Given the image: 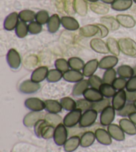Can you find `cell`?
Listing matches in <instances>:
<instances>
[{
  "mask_svg": "<svg viewBox=\"0 0 136 152\" xmlns=\"http://www.w3.org/2000/svg\"><path fill=\"white\" fill-rule=\"evenodd\" d=\"M87 1H90V2H91V3H94V2L98 1L99 0H87Z\"/></svg>",
  "mask_w": 136,
  "mask_h": 152,
  "instance_id": "obj_57",
  "label": "cell"
},
{
  "mask_svg": "<svg viewBox=\"0 0 136 152\" xmlns=\"http://www.w3.org/2000/svg\"><path fill=\"white\" fill-rule=\"evenodd\" d=\"M7 62L12 69H17L21 64L20 54L15 49L12 48L8 51L6 56Z\"/></svg>",
  "mask_w": 136,
  "mask_h": 152,
  "instance_id": "obj_8",
  "label": "cell"
},
{
  "mask_svg": "<svg viewBox=\"0 0 136 152\" xmlns=\"http://www.w3.org/2000/svg\"><path fill=\"white\" fill-rule=\"evenodd\" d=\"M117 71L114 68L106 69L103 74L102 80L104 83L112 84L117 77Z\"/></svg>",
  "mask_w": 136,
  "mask_h": 152,
  "instance_id": "obj_43",
  "label": "cell"
},
{
  "mask_svg": "<svg viewBox=\"0 0 136 152\" xmlns=\"http://www.w3.org/2000/svg\"><path fill=\"white\" fill-rule=\"evenodd\" d=\"M68 61H69L70 69L78 70V71L82 70L84 65H85L82 59L78 57H72L69 59Z\"/></svg>",
  "mask_w": 136,
  "mask_h": 152,
  "instance_id": "obj_37",
  "label": "cell"
},
{
  "mask_svg": "<svg viewBox=\"0 0 136 152\" xmlns=\"http://www.w3.org/2000/svg\"><path fill=\"white\" fill-rule=\"evenodd\" d=\"M91 48L94 51L102 54H106L110 52L107 43L100 38H93L90 43Z\"/></svg>",
  "mask_w": 136,
  "mask_h": 152,
  "instance_id": "obj_13",
  "label": "cell"
},
{
  "mask_svg": "<svg viewBox=\"0 0 136 152\" xmlns=\"http://www.w3.org/2000/svg\"><path fill=\"white\" fill-rule=\"evenodd\" d=\"M45 110L48 113H59L62 111V107L61 103L56 100L54 99H47L45 101Z\"/></svg>",
  "mask_w": 136,
  "mask_h": 152,
  "instance_id": "obj_29",
  "label": "cell"
},
{
  "mask_svg": "<svg viewBox=\"0 0 136 152\" xmlns=\"http://www.w3.org/2000/svg\"><path fill=\"white\" fill-rule=\"evenodd\" d=\"M134 105H135V107H136V101H135V102H134Z\"/></svg>",
  "mask_w": 136,
  "mask_h": 152,
  "instance_id": "obj_59",
  "label": "cell"
},
{
  "mask_svg": "<svg viewBox=\"0 0 136 152\" xmlns=\"http://www.w3.org/2000/svg\"><path fill=\"white\" fill-rule=\"evenodd\" d=\"M120 51L127 56L136 58V42L131 38H122L118 41Z\"/></svg>",
  "mask_w": 136,
  "mask_h": 152,
  "instance_id": "obj_2",
  "label": "cell"
},
{
  "mask_svg": "<svg viewBox=\"0 0 136 152\" xmlns=\"http://www.w3.org/2000/svg\"><path fill=\"white\" fill-rule=\"evenodd\" d=\"M15 32L19 38L25 37L29 33L28 25L23 21H20L15 29Z\"/></svg>",
  "mask_w": 136,
  "mask_h": 152,
  "instance_id": "obj_36",
  "label": "cell"
},
{
  "mask_svg": "<svg viewBox=\"0 0 136 152\" xmlns=\"http://www.w3.org/2000/svg\"><path fill=\"white\" fill-rule=\"evenodd\" d=\"M129 119L136 125V112L133 113L129 116Z\"/></svg>",
  "mask_w": 136,
  "mask_h": 152,
  "instance_id": "obj_55",
  "label": "cell"
},
{
  "mask_svg": "<svg viewBox=\"0 0 136 152\" xmlns=\"http://www.w3.org/2000/svg\"><path fill=\"white\" fill-rule=\"evenodd\" d=\"M68 137V130L63 124L58 125L54 129L53 139L57 145H64Z\"/></svg>",
  "mask_w": 136,
  "mask_h": 152,
  "instance_id": "obj_5",
  "label": "cell"
},
{
  "mask_svg": "<svg viewBox=\"0 0 136 152\" xmlns=\"http://www.w3.org/2000/svg\"><path fill=\"white\" fill-rule=\"evenodd\" d=\"M75 10L81 16H85L88 11V6L84 0H75Z\"/></svg>",
  "mask_w": 136,
  "mask_h": 152,
  "instance_id": "obj_39",
  "label": "cell"
},
{
  "mask_svg": "<svg viewBox=\"0 0 136 152\" xmlns=\"http://www.w3.org/2000/svg\"><path fill=\"white\" fill-rule=\"evenodd\" d=\"M133 68H134V75H136V65L134 67H133Z\"/></svg>",
  "mask_w": 136,
  "mask_h": 152,
  "instance_id": "obj_58",
  "label": "cell"
},
{
  "mask_svg": "<svg viewBox=\"0 0 136 152\" xmlns=\"http://www.w3.org/2000/svg\"><path fill=\"white\" fill-rule=\"evenodd\" d=\"M95 135H96V139L100 143L103 145H110L112 140L110 134L108 130L104 129H97L95 132Z\"/></svg>",
  "mask_w": 136,
  "mask_h": 152,
  "instance_id": "obj_21",
  "label": "cell"
},
{
  "mask_svg": "<svg viewBox=\"0 0 136 152\" xmlns=\"http://www.w3.org/2000/svg\"><path fill=\"white\" fill-rule=\"evenodd\" d=\"M82 110L78 108L70 111L64 118L63 124L68 128L75 127L78 124H79L82 114Z\"/></svg>",
  "mask_w": 136,
  "mask_h": 152,
  "instance_id": "obj_3",
  "label": "cell"
},
{
  "mask_svg": "<svg viewBox=\"0 0 136 152\" xmlns=\"http://www.w3.org/2000/svg\"><path fill=\"white\" fill-rule=\"evenodd\" d=\"M28 29L29 34L33 35L39 34L43 30V25L36 21H33L28 24Z\"/></svg>",
  "mask_w": 136,
  "mask_h": 152,
  "instance_id": "obj_49",
  "label": "cell"
},
{
  "mask_svg": "<svg viewBox=\"0 0 136 152\" xmlns=\"http://www.w3.org/2000/svg\"><path fill=\"white\" fill-rule=\"evenodd\" d=\"M60 103L62 107V109L67 111H72L77 109V102L70 97H64L62 98L60 101Z\"/></svg>",
  "mask_w": 136,
  "mask_h": 152,
  "instance_id": "obj_35",
  "label": "cell"
},
{
  "mask_svg": "<svg viewBox=\"0 0 136 152\" xmlns=\"http://www.w3.org/2000/svg\"><path fill=\"white\" fill-rule=\"evenodd\" d=\"M127 101L129 103H134L136 101V91H126Z\"/></svg>",
  "mask_w": 136,
  "mask_h": 152,
  "instance_id": "obj_54",
  "label": "cell"
},
{
  "mask_svg": "<svg viewBox=\"0 0 136 152\" xmlns=\"http://www.w3.org/2000/svg\"><path fill=\"white\" fill-rule=\"evenodd\" d=\"M99 67V61L96 59H91L86 62L82 69V73L85 77H89L94 75V73Z\"/></svg>",
  "mask_w": 136,
  "mask_h": 152,
  "instance_id": "obj_20",
  "label": "cell"
},
{
  "mask_svg": "<svg viewBox=\"0 0 136 152\" xmlns=\"http://www.w3.org/2000/svg\"><path fill=\"white\" fill-rule=\"evenodd\" d=\"M41 85L39 83L35 82L31 80H27L20 84L19 89L23 94H31L39 91Z\"/></svg>",
  "mask_w": 136,
  "mask_h": 152,
  "instance_id": "obj_9",
  "label": "cell"
},
{
  "mask_svg": "<svg viewBox=\"0 0 136 152\" xmlns=\"http://www.w3.org/2000/svg\"><path fill=\"white\" fill-rule=\"evenodd\" d=\"M133 1H134V3H135V4H136V0H133Z\"/></svg>",
  "mask_w": 136,
  "mask_h": 152,
  "instance_id": "obj_60",
  "label": "cell"
},
{
  "mask_svg": "<svg viewBox=\"0 0 136 152\" xmlns=\"http://www.w3.org/2000/svg\"><path fill=\"white\" fill-rule=\"evenodd\" d=\"M89 83L88 80H82L76 83L72 89V95L78 97L83 96V94L87 89L89 88Z\"/></svg>",
  "mask_w": 136,
  "mask_h": 152,
  "instance_id": "obj_26",
  "label": "cell"
},
{
  "mask_svg": "<svg viewBox=\"0 0 136 152\" xmlns=\"http://www.w3.org/2000/svg\"><path fill=\"white\" fill-rule=\"evenodd\" d=\"M96 25L98 26V28L100 29L99 36L101 38H104L105 37H106L109 33V30L108 28H106V27L104 25H103V24L97 23Z\"/></svg>",
  "mask_w": 136,
  "mask_h": 152,
  "instance_id": "obj_53",
  "label": "cell"
},
{
  "mask_svg": "<svg viewBox=\"0 0 136 152\" xmlns=\"http://www.w3.org/2000/svg\"><path fill=\"white\" fill-rule=\"evenodd\" d=\"M117 74L119 77L129 79L134 75V68L127 65H122L117 69Z\"/></svg>",
  "mask_w": 136,
  "mask_h": 152,
  "instance_id": "obj_31",
  "label": "cell"
},
{
  "mask_svg": "<svg viewBox=\"0 0 136 152\" xmlns=\"http://www.w3.org/2000/svg\"><path fill=\"white\" fill-rule=\"evenodd\" d=\"M134 112H136V107L134 104V103H128L125 105V106L121 110L118 111V114L119 116L129 117Z\"/></svg>",
  "mask_w": 136,
  "mask_h": 152,
  "instance_id": "obj_44",
  "label": "cell"
},
{
  "mask_svg": "<svg viewBox=\"0 0 136 152\" xmlns=\"http://www.w3.org/2000/svg\"><path fill=\"white\" fill-rule=\"evenodd\" d=\"M116 115V110L112 105H109L100 113V121L102 126H108L111 124Z\"/></svg>",
  "mask_w": 136,
  "mask_h": 152,
  "instance_id": "obj_6",
  "label": "cell"
},
{
  "mask_svg": "<svg viewBox=\"0 0 136 152\" xmlns=\"http://www.w3.org/2000/svg\"><path fill=\"white\" fill-rule=\"evenodd\" d=\"M62 78H63V73L57 69H52L48 71L46 80L50 83H55L61 80Z\"/></svg>",
  "mask_w": 136,
  "mask_h": 152,
  "instance_id": "obj_40",
  "label": "cell"
},
{
  "mask_svg": "<svg viewBox=\"0 0 136 152\" xmlns=\"http://www.w3.org/2000/svg\"><path fill=\"white\" fill-rule=\"evenodd\" d=\"M99 90L103 95V96L105 97L106 98H111V97H113L117 92V90L114 88L112 84L104 83L100 86Z\"/></svg>",
  "mask_w": 136,
  "mask_h": 152,
  "instance_id": "obj_32",
  "label": "cell"
},
{
  "mask_svg": "<svg viewBox=\"0 0 136 152\" xmlns=\"http://www.w3.org/2000/svg\"><path fill=\"white\" fill-rule=\"evenodd\" d=\"M102 22L103 25H104L108 29L111 30H116L119 27V23L117 21L116 18H114L113 17H103L102 19Z\"/></svg>",
  "mask_w": 136,
  "mask_h": 152,
  "instance_id": "obj_38",
  "label": "cell"
},
{
  "mask_svg": "<svg viewBox=\"0 0 136 152\" xmlns=\"http://www.w3.org/2000/svg\"><path fill=\"white\" fill-rule=\"evenodd\" d=\"M46 121H47L48 124H51V126L56 127L58 125L61 124L62 119L61 116H60L57 113H48L45 114V118Z\"/></svg>",
  "mask_w": 136,
  "mask_h": 152,
  "instance_id": "obj_42",
  "label": "cell"
},
{
  "mask_svg": "<svg viewBox=\"0 0 136 152\" xmlns=\"http://www.w3.org/2000/svg\"><path fill=\"white\" fill-rule=\"evenodd\" d=\"M118 63V58L116 56H107L99 61V67L102 69H112Z\"/></svg>",
  "mask_w": 136,
  "mask_h": 152,
  "instance_id": "obj_19",
  "label": "cell"
},
{
  "mask_svg": "<svg viewBox=\"0 0 136 152\" xmlns=\"http://www.w3.org/2000/svg\"><path fill=\"white\" fill-rule=\"evenodd\" d=\"M48 67L47 66H40L35 69L32 72L31 80L37 83H40L47 79L48 73Z\"/></svg>",
  "mask_w": 136,
  "mask_h": 152,
  "instance_id": "obj_15",
  "label": "cell"
},
{
  "mask_svg": "<svg viewBox=\"0 0 136 152\" xmlns=\"http://www.w3.org/2000/svg\"><path fill=\"white\" fill-rule=\"evenodd\" d=\"M61 19L62 26L67 30L77 31L79 29V23L75 18L71 16H62Z\"/></svg>",
  "mask_w": 136,
  "mask_h": 152,
  "instance_id": "obj_14",
  "label": "cell"
},
{
  "mask_svg": "<svg viewBox=\"0 0 136 152\" xmlns=\"http://www.w3.org/2000/svg\"><path fill=\"white\" fill-rule=\"evenodd\" d=\"M55 127L51 126L45 119H40L34 126L35 133L37 136L44 139H50L53 137Z\"/></svg>",
  "mask_w": 136,
  "mask_h": 152,
  "instance_id": "obj_1",
  "label": "cell"
},
{
  "mask_svg": "<svg viewBox=\"0 0 136 152\" xmlns=\"http://www.w3.org/2000/svg\"><path fill=\"white\" fill-rule=\"evenodd\" d=\"M51 16L49 13L46 10H40L36 13L35 15V21H37L41 25H45L48 23Z\"/></svg>",
  "mask_w": 136,
  "mask_h": 152,
  "instance_id": "obj_45",
  "label": "cell"
},
{
  "mask_svg": "<svg viewBox=\"0 0 136 152\" xmlns=\"http://www.w3.org/2000/svg\"><path fill=\"white\" fill-rule=\"evenodd\" d=\"M54 66H55L56 69H59L63 74L70 69L69 61L64 58L57 59L54 62Z\"/></svg>",
  "mask_w": 136,
  "mask_h": 152,
  "instance_id": "obj_47",
  "label": "cell"
},
{
  "mask_svg": "<svg viewBox=\"0 0 136 152\" xmlns=\"http://www.w3.org/2000/svg\"><path fill=\"white\" fill-rule=\"evenodd\" d=\"M36 13L30 10H23L19 13V18L21 21L25 23H31L35 20Z\"/></svg>",
  "mask_w": 136,
  "mask_h": 152,
  "instance_id": "obj_34",
  "label": "cell"
},
{
  "mask_svg": "<svg viewBox=\"0 0 136 152\" xmlns=\"http://www.w3.org/2000/svg\"><path fill=\"white\" fill-rule=\"evenodd\" d=\"M127 80L126 79L119 77H116V79L112 83V86L114 87L117 91L119 90H123L125 88H126L127 85Z\"/></svg>",
  "mask_w": 136,
  "mask_h": 152,
  "instance_id": "obj_51",
  "label": "cell"
},
{
  "mask_svg": "<svg viewBox=\"0 0 136 152\" xmlns=\"http://www.w3.org/2000/svg\"><path fill=\"white\" fill-rule=\"evenodd\" d=\"M108 132L111 138L117 141H123L125 140V134L119 125L111 124L108 126Z\"/></svg>",
  "mask_w": 136,
  "mask_h": 152,
  "instance_id": "obj_16",
  "label": "cell"
},
{
  "mask_svg": "<svg viewBox=\"0 0 136 152\" xmlns=\"http://www.w3.org/2000/svg\"><path fill=\"white\" fill-rule=\"evenodd\" d=\"M127 102V96L126 91L123 89V90L118 91L114 95V97L111 99V105L115 109L116 111L121 110L123 108L125 105L126 104Z\"/></svg>",
  "mask_w": 136,
  "mask_h": 152,
  "instance_id": "obj_7",
  "label": "cell"
},
{
  "mask_svg": "<svg viewBox=\"0 0 136 152\" xmlns=\"http://www.w3.org/2000/svg\"><path fill=\"white\" fill-rule=\"evenodd\" d=\"M80 34L86 37H90L96 36L100 33V29L96 25H87L82 27L80 29Z\"/></svg>",
  "mask_w": 136,
  "mask_h": 152,
  "instance_id": "obj_28",
  "label": "cell"
},
{
  "mask_svg": "<svg viewBox=\"0 0 136 152\" xmlns=\"http://www.w3.org/2000/svg\"><path fill=\"white\" fill-rule=\"evenodd\" d=\"M19 13L12 12L5 18L4 22V28L7 31H13L15 29L18 23L20 22Z\"/></svg>",
  "mask_w": 136,
  "mask_h": 152,
  "instance_id": "obj_12",
  "label": "cell"
},
{
  "mask_svg": "<svg viewBox=\"0 0 136 152\" xmlns=\"http://www.w3.org/2000/svg\"><path fill=\"white\" fill-rule=\"evenodd\" d=\"M107 45L109 49L110 52L113 54V56H118L120 52L118 42L116 39L112 37H110L107 39Z\"/></svg>",
  "mask_w": 136,
  "mask_h": 152,
  "instance_id": "obj_41",
  "label": "cell"
},
{
  "mask_svg": "<svg viewBox=\"0 0 136 152\" xmlns=\"http://www.w3.org/2000/svg\"><path fill=\"white\" fill-rule=\"evenodd\" d=\"M95 140V133L91 131L84 132L80 137V145L82 148H88L93 144Z\"/></svg>",
  "mask_w": 136,
  "mask_h": 152,
  "instance_id": "obj_30",
  "label": "cell"
},
{
  "mask_svg": "<svg viewBox=\"0 0 136 152\" xmlns=\"http://www.w3.org/2000/svg\"><path fill=\"white\" fill-rule=\"evenodd\" d=\"M119 125L126 134L131 135L136 134V125L129 119H120Z\"/></svg>",
  "mask_w": 136,
  "mask_h": 152,
  "instance_id": "obj_23",
  "label": "cell"
},
{
  "mask_svg": "<svg viewBox=\"0 0 136 152\" xmlns=\"http://www.w3.org/2000/svg\"><path fill=\"white\" fill-rule=\"evenodd\" d=\"M90 8L92 12L98 13V14L104 15L109 12V7L107 4L103 2H94L92 3L90 5Z\"/></svg>",
  "mask_w": 136,
  "mask_h": 152,
  "instance_id": "obj_33",
  "label": "cell"
},
{
  "mask_svg": "<svg viewBox=\"0 0 136 152\" xmlns=\"http://www.w3.org/2000/svg\"><path fill=\"white\" fill-rule=\"evenodd\" d=\"M25 106L31 112H41L45 109V103L37 97H29L25 101Z\"/></svg>",
  "mask_w": 136,
  "mask_h": 152,
  "instance_id": "obj_10",
  "label": "cell"
},
{
  "mask_svg": "<svg viewBox=\"0 0 136 152\" xmlns=\"http://www.w3.org/2000/svg\"><path fill=\"white\" fill-rule=\"evenodd\" d=\"M80 145V138L77 135L69 137L64 145V149L67 152H72L79 147Z\"/></svg>",
  "mask_w": 136,
  "mask_h": 152,
  "instance_id": "obj_27",
  "label": "cell"
},
{
  "mask_svg": "<svg viewBox=\"0 0 136 152\" xmlns=\"http://www.w3.org/2000/svg\"><path fill=\"white\" fill-rule=\"evenodd\" d=\"M115 0H101V1L106 4H111Z\"/></svg>",
  "mask_w": 136,
  "mask_h": 152,
  "instance_id": "obj_56",
  "label": "cell"
},
{
  "mask_svg": "<svg viewBox=\"0 0 136 152\" xmlns=\"http://www.w3.org/2000/svg\"><path fill=\"white\" fill-rule=\"evenodd\" d=\"M77 106L78 109L82 110V112H85L86 110L92 109V103L85 98L80 99L77 101Z\"/></svg>",
  "mask_w": 136,
  "mask_h": 152,
  "instance_id": "obj_50",
  "label": "cell"
},
{
  "mask_svg": "<svg viewBox=\"0 0 136 152\" xmlns=\"http://www.w3.org/2000/svg\"><path fill=\"white\" fill-rule=\"evenodd\" d=\"M133 0H115L111 4V9L117 12H124L132 6Z\"/></svg>",
  "mask_w": 136,
  "mask_h": 152,
  "instance_id": "obj_25",
  "label": "cell"
},
{
  "mask_svg": "<svg viewBox=\"0 0 136 152\" xmlns=\"http://www.w3.org/2000/svg\"><path fill=\"white\" fill-rule=\"evenodd\" d=\"M83 96L86 99L92 103L99 102L104 99V96L101 92L98 89L88 88L83 94Z\"/></svg>",
  "mask_w": 136,
  "mask_h": 152,
  "instance_id": "obj_17",
  "label": "cell"
},
{
  "mask_svg": "<svg viewBox=\"0 0 136 152\" xmlns=\"http://www.w3.org/2000/svg\"><path fill=\"white\" fill-rule=\"evenodd\" d=\"M44 113L41 112H31L24 117L23 124L26 127L34 126L35 124L40 119L45 118Z\"/></svg>",
  "mask_w": 136,
  "mask_h": 152,
  "instance_id": "obj_11",
  "label": "cell"
},
{
  "mask_svg": "<svg viewBox=\"0 0 136 152\" xmlns=\"http://www.w3.org/2000/svg\"><path fill=\"white\" fill-rule=\"evenodd\" d=\"M88 80L89 86H90V88L98 89H99L100 86L104 83L102 79H101L99 76H98L96 75H93L90 76V77H89Z\"/></svg>",
  "mask_w": 136,
  "mask_h": 152,
  "instance_id": "obj_48",
  "label": "cell"
},
{
  "mask_svg": "<svg viewBox=\"0 0 136 152\" xmlns=\"http://www.w3.org/2000/svg\"><path fill=\"white\" fill-rule=\"evenodd\" d=\"M116 20L119 25L126 28H132L136 24L135 19L129 15L119 14L116 16Z\"/></svg>",
  "mask_w": 136,
  "mask_h": 152,
  "instance_id": "obj_24",
  "label": "cell"
},
{
  "mask_svg": "<svg viewBox=\"0 0 136 152\" xmlns=\"http://www.w3.org/2000/svg\"><path fill=\"white\" fill-rule=\"evenodd\" d=\"M110 105V101L109 98H106L100 100L99 102L92 103V109L96 110L98 113H101L106 107Z\"/></svg>",
  "mask_w": 136,
  "mask_h": 152,
  "instance_id": "obj_46",
  "label": "cell"
},
{
  "mask_svg": "<svg viewBox=\"0 0 136 152\" xmlns=\"http://www.w3.org/2000/svg\"><path fill=\"white\" fill-rule=\"evenodd\" d=\"M98 118V112L93 109H90L82 114L79 122L80 127H88L92 126L96 122Z\"/></svg>",
  "mask_w": 136,
  "mask_h": 152,
  "instance_id": "obj_4",
  "label": "cell"
},
{
  "mask_svg": "<svg viewBox=\"0 0 136 152\" xmlns=\"http://www.w3.org/2000/svg\"><path fill=\"white\" fill-rule=\"evenodd\" d=\"M126 89L128 91H136V75H134L127 80Z\"/></svg>",
  "mask_w": 136,
  "mask_h": 152,
  "instance_id": "obj_52",
  "label": "cell"
},
{
  "mask_svg": "<svg viewBox=\"0 0 136 152\" xmlns=\"http://www.w3.org/2000/svg\"><path fill=\"white\" fill-rule=\"evenodd\" d=\"M61 25V19L59 15L53 14L50 17L49 20L47 23L48 31L51 34H54L59 31Z\"/></svg>",
  "mask_w": 136,
  "mask_h": 152,
  "instance_id": "obj_22",
  "label": "cell"
},
{
  "mask_svg": "<svg viewBox=\"0 0 136 152\" xmlns=\"http://www.w3.org/2000/svg\"><path fill=\"white\" fill-rule=\"evenodd\" d=\"M84 75L82 72L78 70L69 69L63 74V79L70 83H77L84 80Z\"/></svg>",
  "mask_w": 136,
  "mask_h": 152,
  "instance_id": "obj_18",
  "label": "cell"
}]
</instances>
